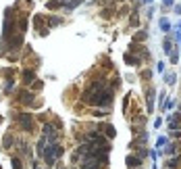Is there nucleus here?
<instances>
[{
	"label": "nucleus",
	"mask_w": 181,
	"mask_h": 169,
	"mask_svg": "<svg viewBox=\"0 0 181 169\" xmlns=\"http://www.w3.org/2000/svg\"><path fill=\"white\" fill-rule=\"evenodd\" d=\"M17 123H19V127L25 129V132H31V129H34V119H31L29 115H25V113L17 115Z\"/></svg>",
	"instance_id": "7ed1b4c3"
},
{
	"label": "nucleus",
	"mask_w": 181,
	"mask_h": 169,
	"mask_svg": "<svg viewBox=\"0 0 181 169\" xmlns=\"http://www.w3.org/2000/svg\"><path fill=\"white\" fill-rule=\"evenodd\" d=\"M125 163L129 165V167H139V165H142V159H139V157H133V155H129V157L125 159Z\"/></svg>",
	"instance_id": "423d86ee"
},
{
	"label": "nucleus",
	"mask_w": 181,
	"mask_h": 169,
	"mask_svg": "<svg viewBox=\"0 0 181 169\" xmlns=\"http://www.w3.org/2000/svg\"><path fill=\"white\" fill-rule=\"evenodd\" d=\"M181 163V157H175V159H171V161L167 163V167L169 169H177V165Z\"/></svg>",
	"instance_id": "1a4fd4ad"
},
{
	"label": "nucleus",
	"mask_w": 181,
	"mask_h": 169,
	"mask_svg": "<svg viewBox=\"0 0 181 169\" xmlns=\"http://www.w3.org/2000/svg\"><path fill=\"white\" fill-rule=\"evenodd\" d=\"M17 96H19L23 102H34V94H31V92H23V90H21Z\"/></svg>",
	"instance_id": "6e6552de"
},
{
	"label": "nucleus",
	"mask_w": 181,
	"mask_h": 169,
	"mask_svg": "<svg viewBox=\"0 0 181 169\" xmlns=\"http://www.w3.org/2000/svg\"><path fill=\"white\" fill-rule=\"evenodd\" d=\"M129 23H131V25H139V19H138V15H131V19H129Z\"/></svg>",
	"instance_id": "f3484780"
},
{
	"label": "nucleus",
	"mask_w": 181,
	"mask_h": 169,
	"mask_svg": "<svg viewBox=\"0 0 181 169\" xmlns=\"http://www.w3.org/2000/svg\"><path fill=\"white\" fill-rule=\"evenodd\" d=\"M31 77H34V71H25V73H23V79H25V82H29Z\"/></svg>",
	"instance_id": "2eb2a0df"
},
{
	"label": "nucleus",
	"mask_w": 181,
	"mask_h": 169,
	"mask_svg": "<svg viewBox=\"0 0 181 169\" xmlns=\"http://www.w3.org/2000/svg\"><path fill=\"white\" fill-rule=\"evenodd\" d=\"M84 102L85 105H92V106H108L112 102V90H108V88H104V90H100V92L85 90Z\"/></svg>",
	"instance_id": "f257e3e1"
},
{
	"label": "nucleus",
	"mask_w": 181,
	"mask_h": 169,
	"mask_svg": "<svg viewBox=\"0 0 181 169\" xmlns=\"http://www.w3.org/2000/svg\"><path fill=\"white\" fill-rule=\"evenodd\" d=\"M160 29H162V31H169V29H171V23H169L167 19H162V21H160Z\"/></svg>",
	"instance_id": "f8f14e48"
},
{
	"label": "nucleus",
	"mask_w": 181,
	"mask_h": 169,
	"mask_svg": "<svg viewBox=\"0 0 181 169\" xmlns=\"http://www.w3.org/2000/svg\"><path fill=\"white\" fill-rule=\"evenodd\" d=\"M125 63H127V65H135V67H139V65H142V59H138V56H131V54H125Z\"/></svg>",
	"instance_id": "0eeeda50"
},
{
	"label": "nucleus",
	"mask_w": 181,
	"mask_h": 169,
	"mask_svg": "<svg viewBox=\"0 0 181 169\" xmlns=\"http://www.w3.org/2000/svg\"><path fill=\"white\" fill-rule=\"evenodd\" d=\"M162 48H165V52H171V42H169V40H165V44H162Z\"/></svg>",
	"instance_id": "a211bd4d"
},
{
	"label": "nucleus",
	"mask_w": 181,
	"mask_h": 169,
	"mask_svg": "<svg viewBox=\"0 0 181 169\" xmlns=\"http://www.w3.org/2000/svg\"><path fill=\"white\" fill-rule=\"evenodd\" d=\"M131 169H138V167H131Z\"/></svg>",
	"instance_id": "5701e85b"
},
{
	"label": "nucleus",
	"mask_w": 181,
	"mask_h": 169,
	"mask_svg": "<svg viewBox=\"0 0 181 169\" xmlns=\"http://www.w3.org/2000/svg\"><path fill=\"white\" fill-rule=\"evenodd\" d=\"M177 61H179V54L173 52V54H171V63H177Z\"/></svg>",
	"instance_id": "6ab92c4d"
},
{
	"label": "nucleus",
	"mask_w": 181,
	"mask_h": 169,
	"mask_svg": "<svg viewBox=\"0 0 181 169\" xmlns=\"http://www.w3.org/2000/svg\"><path fill=\"white\" fill-rule=\"evenodd\" d=\"M165 7H173V0H165Z\"/></svg>",
	"instance_id": "aec40b11"
},
{
	"label": "nucleus",
	"mask_w": 181,
	"mask_h": 169,
	"mask_svg": "<svg viewBox=\"0 0 181 169\" xmlns=\"http://www.w3.org/2000/svg\"><path fill=\"white\" fill-rule=\"evenodd\" d=\"M61 23V19L58 17H52V19H48V25H58Z\"/></svg>",
	"instance_id": "dca6fc26"
},
{
	"label": "nucleus",
	"mask_w": 181,
	"mask_h": 169,
	"mask_svg": "<svg viewBox=\"0 0 181 169\" xmlns=\"http://www.w3.org/2000/svg\"><path fill=\"white\" fill-rule=\"evenodd\" d=\"M146 40V31H138V35L133 38V42H144Z\"/></svg>",
	"instance_id": "9b49d317"
},
{
	"label": "nucleus",
	"mask_w": 181,
	"mask_h": 169,
	"mask_svg": "<svg viewBox=\"0 0 181 169\" xmlns=\"http://www.w3.org/2000/svg\"><path fill=\"white\" fill-rule=\"evenodd\" d=\"M144 2H152V0H144Z\"/></svg>",
	"instance_id": "412c9836"
},
{
	"label": "nucleus",
	"mask_w": 181,
	"mask_h": 169,
	"mask_svg": "<svg viewBox=\"0 0 181 169\" xmlns=\"http://www.w3.org/2000/svg\"><path fill=\"white\" fill-rule=\"evenodd\" d=\"M100 132H106L108 138H115V136H117V132H115V127H112L111 123H100Z\"/></svg>",
	"instance_id": "20e7f679"
},
{
	"label": "nucleus",
	"mask_w": 181,
	"mask_h": 169,
	"mask_svg": "<svg viewBox=\"0 0 181 169\" xmlns=\"http://www.w3.org/2000/svg\"><path fill=\"white\" fill-rule=\"evenodd\" d=\"M13 167H15V169H23V167H21V159L13 157Z\"/></svg>",
	"instance_id": "4468645a"
},
{
	"label": "nucleus",
	"mask_w": 181,
	"mask_h": 169,
	"mask_svg": "<svg viewBox=\"0 0 181 169\" xmlns=\"http://www.w3.org/2000/svg\"><path fill=\"white\" fill-rule=\"evenodd\" d=\"M148 109H150V111L154 109V92L152 90L148 92Z\"/></svg>",
	"instance_id": "9d476101"
},
{
	"label": "nucleus",
	"mask_w": 181,
	"mask_h": 169,
	"mask_svg": "<svg viewBox=\"0 0 181 169\" xmlns=\"http://www.w3.org/2000/svg\"><path fill=\"white\" fill-rule=\"evenodd\" d=\"M44 136H46V138H50V142H54V140H56V132H54V127L46 123V125H44Z\"/></svg>",
	"instance_id": "39448f33"
},
{
	"label": "nucleus",
	"mask_w": 181,
	"mask_h": 169,
	"mask_svg": "<svg viewBox=\"0 0 181 169\" xmlns=\"http://www.w3.org/2000/svg\"><path fill=\"white\" fill-rule=\"evenodd\" d=\"M165 82H169V86H173V84H175V75H173V73L165 75Z\"/></svg>",
	"instance_id": "ddd939ff"
},
{
	"label": "nucleus",
	"mask_w": 181,
	"mask_h": 169,
	"mask_svg": "<svg viewBox=\"0 0 181 169\" xmlns=\"http://www.w3.org/2000/svg\"><path fill=\"white\" fill-rule=\"evenodd\" d=\"M61 169H65V167H61Z\"/></svg>",
	"instance_id": "b1692460"
},
{
	"label": "nucleus",
	"mask_w": 181,
	"mask_h": 169,
	"mask_svg": "<svg viewBox=\"0 0 181 169\" xmlns=\"http://www.w3.org/2000/svg\"><path fill=\"white\" fill-rule=\"evenodd\" d=\"M42 155H44V159H46V163H48V165H54L56 159L63 155V148L58 146V144H50L46 150H42Z\"/></svg>",
	"instance_id": "f03ea898"
},
{
	"label": "nucleus",
	"mask_w": 181,
	"mask_h": 169,
	"mask_svg": "<svg viewBox=\"0 0 181 169\" xmlns=\"http://www.w3.org/2000/svg\"><path fill=\"white\" fill-rule=\"evenodd\" d=\"M34 169H40V167H35V165H34Z\"/></svg>",
	"instance_id": "4be33fe9"
}]
</instances>
